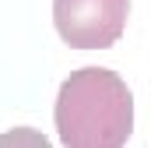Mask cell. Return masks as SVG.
<instances>
[{
	"label": "cell",
	"mask_w": 151,
	"mask_h": 148,
	"mask_svg": "<svg viewBox=\"0 0 151 148\" xmlns=\"http://www.w3.org/2000/svg\"><path fill=\"white\" fill-rule=\"evenodd\" d=\"M60 145L67 148H119L134 131V95L109 67L74 71L56 95Z\"/></svg>",
	"instance_id": "cell-1"
},
{
	"label": "cell",
	"mask_w": 151,
	"mask_h": 148,
	"mask_svg": "<svg viewBox=\"0 0 151 148\" xmlns=\"http://www.w3.org/2000/svg\"><path fill=\"white\" fill-rule=\"evenodd\" d=\"M130 0H53V25L70 49H109L127 28Z\"/></svg>",
	"instance_id": "cell-2"
}]
</instances>
